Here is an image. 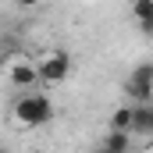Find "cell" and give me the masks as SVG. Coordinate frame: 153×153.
I'll return each mask as SVG.
<instances>
[{"label": "cell", "mask_w": 153, "mask_h": 153, "mask_svg": "<svg viewBox=\"0 0 153 153\" xmlns=\"http://www.w3.org/2000/svg\"><path fill=\"white\" fill-rule=\"evenodd\" d=\"M7 82L18 85L22 93H36V85H43V75H39V64L32 61H18L7 68Z\"/></svg>", "instance_id": "4"}, {"label": "cell", "mask_w": 153, "mask_h": 153, "mask_svg": "<svg viewBox=\"0 0 153 153\" xmlns=\"http://www.w3.org/2000/svg\"><path fill=\"white\" fill-rule=\"evenodd\" d=\"M14 114H18L22 125L39 128V125H46L57 111H53V100H50L46 93H39V89H36V93H22V100L14 103Z\"/></svg>", "instance_id": "1"}, {"label": "cell", "mask_w": 153, "mask_h": 153, "mask_svg": "<svg viewBox=\"0 0 153 153\" xmlns=\"http://www.w3.org/2000/svg\"><path fill=\"white\" fill-rule=\"evenodd\" d=\"M139 29H143L146 36H153V18H146V22H139Z\"/></svg>", "instance_id": "9"}, {"label": "cell", "mask_w": 153, "mask_h": 153, "mask_svg": "<svg viewBox=\"0 0 153 153\" xmlns=\"http://www.w3.org/2000/svg\"><path fill=\"white\" fill-rule=\"evenodd\" d=\"M93 153H107V150H103V146H96V150H93Z\"/></svg>", "instance_id": "10"}, {"label": "cell", "mask_w": 153, "mask_h": 153, "mask_svg": "<svg viewBox=\"0 0 153 153\" xmlns=\"http://www.w3.org/2000/svg\"><path fill=\"white\" fill-rule=\"evenodd\" d=\"M107 153H132V135L128 132H107V139L100 143Z\"/></svg>", "instance_id": "7"}, {"label": "cell", "mask_w": 153, "mask_h": 153, "mask_svg": "<svg viewBox=\"0 0 153 153\" xmlns=\"http://www.w3.org/2000/svg\"><path fill=\"white\" fill-rule=\"evenodd\" d=\"M132 135L153 139V103H135V125H132Z\"/></svg>", "instance_id": "5"}, {"label": "cell", "mask_w": 153, "mask_h": 153, "mask_svg": "<svg viewBox=\"0 0 153 153\" xmlns=\"http://www.w3.org/2000/svg\"><path fill=\"white\" fill-rule=\"evenodd\" d=\"M32 153H39V150H32Z\"/></svg>", "instance_id": "11"}, {"label": "cell", "mask_w": 153, "mask_h": 153, "mask_svg": "<svg viewBox=\"0 0 153 153\" xmlns=\"http://www.w3.org/2000/svg\"><path fill=\"white\" fill-rule=\"evenodd\" d=\"M132 14H135V22L153 18V0H135V4H132Z\"/></svg>", "instance_id": "8"}, {"label": "cell", "mask_w": 153, "mask_h": 153, "mask_svg": "<svg viewBox=\"0 0 153 153\" xmlns=\"http://www.w3.org/2000/svg\"><path fill=\"white\" fill-rule=\"evenodd\" d=\"M132 125H135V103L132 107L125 103V107H117L114 114H111V132H128L132 135Z\"/></svg>", "instance_id": "6"}, {"label": "cell", "mask_w": 153, "mask_h": 153, "mask_svg": "<svg viewBox=\"0 0 153 153\" xmlns=\"http://www.w3.org/2000/svg\"><path fill=\"white\" fill-rule=\"evenodd\" d=\"M71 71V57H68V50H53V53H46L43 61H39V75H43V85H61L64 78Z\"/></svg>", "instance_id": "3"}, {"label": "cell", "mask_w": 153, "mask_h": 153, "mask_svg": "<svg viewBox=\"0 0 153 153\" xmlns=\"http://www.w3.org/2000/svg\"><path fill=\"white\" fill-rule=\"evenodd\" d=\"M125 96L135 103H153V64H139L125 78Z\"/></svg>", "instance_id": "2"}]
</instances>
